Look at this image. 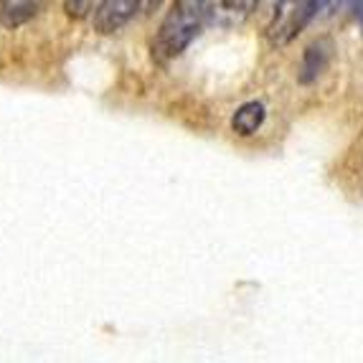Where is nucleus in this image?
Here are the masks:
<instances>
[{
	"instance_id": "0eeeda50",
	"label": "nucleus",
	"mask_w": 363,
	"mask_h": 363,
	"mask_svg": "<svg viewBox=\"0 0 363 363\" xmlns=\"http://www.w3.org/2000/svg\"><path fill=\"white\" fill-rule=\"evenodd\" d=\"M64 8H67L69 16H74V18H82V16H86V11H91V8H97L94 3H64Z\"/></svg>"
},
{
	"instance_id": "39448f33",
	"label": "nucleus",
	"mask_w": 363,
	"mask_h": 363,
	"mask_svg": "<svg viewBox=\"0 0 363 363\" xmlns=\"http://www.w3.org/2000/svg\"><path fill=\"white\" fill-rule=\"evenodd\" d=\"M38 13V3H26V0H3L0 3V23L6 28L26 23Z\"/></svg>"
},
{
	"instance_id": "6e6552de",
	"label": "nucleus",
	"mask_w": 363,
	"mask_h": 363,
	"mask_svg": "<svg viewBox=\"0 0 363 363\" xmlns=\"http://www.w3.org/2000/svg\"><path fill=\"white\" fill-rule=\"evenodd\" d=\"M356 16H358V21H361V26H363V3H361V6H356Z\"/></svg>"
},
{
	"instance_id": "f257e3e1",
	"label": "nucleus",
	"mask_w": 363,
	"mask_h": 363,
	"mask_svg": "<svg viewBox=\"0 0 363 363\" xmlns=\"http://www.w3.org/2000/svg\"><path fill=\"white\" fill-rule=\"evenodd\" d=\"M208 8H211L208 3H196V0H181L170 8L152 38V59L165 64L183 54L188 43L199 36L203 21L208 18Z\"/></svg>"
},
{
	"instance_id": "f03ea898",
	"label": "nucleus",
	"mask_w": 363,
	"mask_h": 363,
	"mask_svg": "<svg viewBox=\"0 0 363 363\" xmlns=\"http://www.w3.org/2000/svg\"><path fill=\"white\" fill-rule=\"evenodd\" d=\"M287 8L290 11H285V6H282V11H277V16H274V23L269 26L272 43H287L290 38H295L315 16V11L320 8V3H290Z\"/></svg>"
},
{
	"instance_id": "423d86ee",
	"label": "nucleus",
	"mask_w": 363,
	"mask_h": 363,
	"mask_svg": "<svg viewBox=\"0 0 363 363\" xmlns=\"http://www.w3.org/2000/svg\"><path fill=\"white\" fill-rule=\"evenodd\" d=\"M328 49H330L328 41H318V43H313V46H308L305 61H303V82H313V79L325 69Z\"/></svg>"
},
{
	"instance_id": "20e7f679",
	"label": "nucleus",
	"mask_w": 363,
	"mask_h": 363,
	"mask_svg": "<svg viewBox=\"0 0 363 363\" xmlns=\"http://www.w3.org/2000/svg\"><path fill=\"white\" fill-rule=\"evenodd\" d=\"M264 122V104L262 102H247L236 109L234 117H231V128L239 135H255Z\"/></svg>"
},
{
	"instance_id": "7ed1b4c3",
	"label": "nucleus",
	"mask_w": 363,
	"mask_h": 363,
	"mask_svg": "<svg viewBox=\"0 0 363 363\" xmlns=\"http://www.w3.org/2000/svg\"><path fill=\"white\" fill-rule=\"evenodd\" d=\"M140 3L138 0H104L97 3V11L91 16V23L99 33H115L117 28L128 23L138 13Z\"/></svg>"
}]
</instances>
